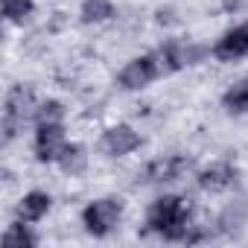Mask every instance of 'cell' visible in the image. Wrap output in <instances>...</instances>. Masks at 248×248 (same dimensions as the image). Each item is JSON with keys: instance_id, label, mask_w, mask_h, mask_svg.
Listing matches in <instances>:
<instances>
[{"instance_id": "obj_1", "label": "cell", "mask_w": 248, "mask_h": 248, "mask_svg": "<svg viewBox=\"0 0 248 248\" xmlns=\"http://www.w3.org/2000/svg\"><path fill=\"white\" fill-rule=\"evenodd\" d=\"M187 219H190L187 202H184L181 196H164V199H158V202L152 204L146 225H149V231H155V233H161V236H167V239H184V242L202 239L199 231H190Z\"/></svg>"}, {"instance_id": "obj_2", "label": "cell", "mask_w": 248, "mask_h": 248, "mask_svg": "<svg viewBox=\"0 0 248 248\" xmlns=\"http://www.w3.org/2000/svg\"><path fill=\"white\" fill-rule=\"evenodd\" d=\"M35 114V99H32V91L24 88V85H15L6 96V108H3V140L9 143L18 129L24 126V120Z\"/></svg>"}, {"instance_id": "obj_3", "label": "cell", "mask_w": 248, "mask_h": 248, "mask_svg": "<svg viewBox=\"0 0 248 248\" xmlns=\"http://www.w3.org/2000/svg\"><path fill=\"white\" fill-rule=\"evenodd\" d=\"M167 73L164 70V62H161V53L158 56H140L135 62H129L120 73V85L126 91H138V88H146L155 76Z\"/></svg>"}, {"instance_id": "obj_4", "label": "cell", "mask_w": 248, "mask_h": 248, "mask_svg": "<svg viewBox=\"0 0 248 248\" xmlns=\"http://www.w3.org/2000/svg\"><path fill=\"white\" fill-rule=\"evenodd\" d=\"M120 213H123L120 199H99V202H93V204L85 207L82 219H85V228H88L93 236H105V233L117 225Z\"/></svg>"}, {"instance_id": "obj_5", "label": "cell", "mask_w": 248, "mask_h": 248, "mask_svg": "<svg viewBox=\"0 0 248 248\" xmlns=\"http://www.w3.org/2000/svg\"><path fill=\"white\" fill-rule=\"evenodd\" d=\"M64 146L67 143H64L62 123H38V135H35V155H38V161H44V164L59 161Z\"/></svg>"}, {"instance_id": "obj_6", "label": "cell", "mask_w": 248, "mask_h": 248, "mask_svg": "<svg viewBox=\"0 0 248 248\" xmlns=\"http://www.w3.org/2000/svg\"><path fill=\"white\" fill-rule=\"evenodd\" d=\"M187 170H190V158H184V155H167V158H158V161L146 164L140 181H146V184L175 181V178H181Z\"/></svg>"}, {"instance_id": "obj_7", "label": "cell", "mask_w": 248, "mask_h": 248, "mask_svg": "<svg viewBox=\"0 0 248 248\" xmlns=\"http://www.w3.org/2000/svg\"><path fill=\"white\" fill-rule=\"evenodd\" d=\"M213 56H216L219 62H236V59L248 56V24H242V27L225 32V35L219 38V44L213 47Z\"/></svg>"}, {"instance_id": "obj_8", "label": "cell", "mask_w": 248, "mask_h": 248, "mask_svg": "<svg viewBox=\"0 0 248 248\" xmlns=\"http://www.w3.org/2000/svg\"><path fill=\"white\" fill-rule=\"evenodd\" d=\"M204 56V47H196V44H181V41H170L164 50H161V62H164V70H178V67H187V64H196L199 59Z\"/></svg>"}, {"instance_id": "obj_9", "label": "cell", "mask_w": 248, "mask_h": 248, "mask_svg": "<svg viewBox=\"0 0 248 248\" xmlns=\"http://www.w3.org/2000/svg\"><path fill=\"white\" fill-rule=\"evenodd\" d=\"M233 181H236V170L231 164H213V167H207V170L199 172V187L210 190V193H222Z\"/></svg>"}, {"instance_id": "obj_10", "label": "cell", "mask_w": 248, "mask_h": 248, "mask_svg": "<svg viewBox=\"0 0 248 248\" xmlns=\"http://www.w3.org/2000/svg\"><path fill=\"white\" fill-rule=\"evenodd\" d=\"M102 146H105L111 155H129V152H135V149L140 146V138H138V132H132L129 126H114V129L105 132Z\"/></svg>"}, {"instance_id": "obj_11", "label": "cell", "mask_w": 248, "mask_h": 248, "mask_svg": "<svg viewBox=\"0 0 248 248\" xmlns=\"http://www.w3.org/2000/svg\"><path fill=\"white\" fill-rule=\"evenodd\" d=\"M47 210H50V196L35 190V193L24 196V202L18 204V219L21 222H38Z\"/></svg>"}, {"instance_id": "obj_12", "label": "cell", "mask_w": 248, "mask_h": 248, "mask_svg": "<svg viewBox=\"0 0 248 248\" xmlns=\"http://www.w3.org/2000/svg\"><path fill=\"white\" fill-rule=\"evenodd\" d=\"M111 15H114L111 0H85L82 3V21L85 24H99V21H108Z\"/></svg>"}, {"instance_id": "obj_13", "label": "cell", "mask_w": 248, "mask_h": 248, "mask_svg": "<svg viewBox=\"0 0 248 248\" xmlns=\"http://www.w3.org/2000/svg\"><path fill=\"white\" fill-rule=\"evenodd\" d=\"M59 164H62V170H64V172L76 175V172H82V170H85L88 155H85V149H82V146H76V143H73V146H64V152H62Z\"/></svg>"}, {"instance_id": "obj_14", "label": "cell", "mask_w": 248, "mask_h": 248, "mask_svg": "<svg viewBox=\"0 0 248 248\" xmlns=\"http://www.w3.org/2000/svg\"><path fill=\"white\" fill-rule=\"evenodd\" d=\"M225 108L228 111H236V114H242V111H248V79H242V82H236L228 93H225Z\"/></svg>"}, {"instance_id": "obj_15", "label": "cell", "mask_w": 248, "mask_h": 248, "mask_svg": "<svg viewBox=\"0 0 248 248\" xmlns=\"http://www.w3.org/2000/svg\"><path fill=\"white\" fill-rule=\"evenodd\" d=\"M30 12H32V0H3V15L9 24H24Z\"/></svg>"}, {"instance_id": "obj_16", "label": "cell", "mask_w": 248, "mask_h": 248, "mask_svg": "<svg viewBox=\"0 0 248 248\" xmlns=\"http://www.w3.org/2000/svg\"><path fill=\"white\" fill-rule=\"evenodd\" d=\"M38 239H35V233H30L24 225H12L9 231H6V236H3V245H9V248H15V245H35Z\"/></svg>"}, {"instance_id": "obj_17", "label": "cell", "mask_w": 248, "mask_h": 248, "mask_svg": "<svg viewBox=\"0 0 248 248\" xmlns=\"http://www.w3.org/2000/svg\"><path fill=\"white\" fill-rule=\"evenodd\" d=\"M35 117H38V123H62L64 108H62V102L47 99V102H41V105L35 108Z\"/></svg>"}, {"instance_id": "obj_18", "label": "cell", "mask_w": 248, "mask_h": 248, "mask_svg": "<svg viewBox=\"0 0 248 248\" xmlns=\"http://www.w3.org/2000/svg\"><path fill=\"white\" fill-rule=\"evenodd\" d=\"M245 222V204H236V207H228L225 213H222V219H219V225H222V231L225 233H233V231H239V225Z\"/></svg>"}]
</instances>
